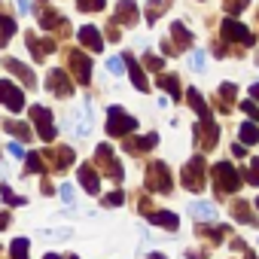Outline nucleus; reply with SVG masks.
<instances>
[{
  "label": "nucleus",
  "mask_w": 259,
  "mask_h": 259,
  "mask_svg": "<svg viewBox=\"0 0 259 259\" xmlns=\"http://www.w3.org/2000/svg\"><path fill=\"white\" fill-rule=\"evenodd\" d=\"M122 201H125V195H122V192H110V195L104 198V204H107V207H116V204H122Z\"/></svg>",
  "instance_id": "2f4dec72"
},
{
  "label": "nucleus",
  "mask_w": 259,
  "mask_h": 259,
  "mask_svg": "<svg viewBox=\"0 0 259 259\" xmlns=\"http://www.w3.org/2000/svg\"><path fill=\"white\" fill-rule=\"evenodd\" d=\"M19 10H22V13H31V10H34L31 0H19Z\"/></svg>",
  "instance_id": "f704fd0d"
},
{
  "label": "nucleus",
  "mask_w": 259,
  "mask_h": 259,
  "mask_svg": "<svg viewBox=\"0 0 259 259\" xmlns=\"http://www.w3.org/2000/svg\"><path fill=\"white\" fill-rule=\"evenodd\" d=\"M76 7L85 10V13H92V10H104V0H79Z\"/></svg>",
  "instance_id": "cd10ccee"
},
{
  "label": "nucleus",
  "mask_w": 259,
  "mask_h": 259,
  "mask_svg": "<svg viewBox=\"0 0 259 259\" xmlns=\"http://www.w3.org/2000/svg\"><path fill=\"white\" fill-rule=\"evenodd\" d=\"M250 95H253V98L259 101V85H253V89H250Z\"/></svg>",
  "instance_id": "4c0bfd02"
},
{
  "label": "nucleus",
  "mask_w": 259,
  "mask_h": 259,
  "mask_svg": "<svg viewBox=\"0 0 259 259\" xmlns=\"http://www.w3.org/2000/svg\"><path fill=\"white\" fill-rule=\"evenodd\" d=\"M189 213H192V217H198L201 223L217 220V207H213V204H207V201H192V204H189Z\"/></svg>",
  "instance_id": "ddd939ff"
},
{
  "label": "nucleus",
  "mask_w": 259,
  "mask_h": 259,
  "mask_svg": "<svg viewBox=\"0 0 259 259\" xmlns=\"http://www.w3.org/2000/svg\"><path fill=\"white\" fill-rule=\"evenodd\" d=\"M76 37H79V43H82L85 49H92V52H101V49H104V37H101V31L92 28V25H82Z\"/></svg>",
  "instance_id": "1a4fd4ad"
},
{
  "label": "nucleus",
  "mask_w": 259,
  "mask_h": 259,
  "mask_svg": "<svg viewBox=\"0 0 259 259\" xmlns=\"http://www.w3.org/2000/svg\"><path fill=\"white\" fill-rule=\"evenodd\" d=\"M135 128H138L135 116H128L122 107H110V110H107V132H110L113 138H125V135H132Z\"/></svg>",
  "instance_id": "f257e3e1"
},
{
  "label": "nucleus",
  "mask_w": 259,
  "mask_h": 259,
  "mask_svg": "<svg viewBox=\"0 0 259 259\" xmlns=\"http://www.w3.org/2000/svg\"><path fill=\"white\" fill-rule=\"evenodd\" d=\"M168 4H171V0H156L153 7H147V19H150V25H153V22H156L165 10H168Z\"/></svg>",
  "instance_id": "393cba45"
},
{
  "label": "nucleus",
  "mask_w": 259,
  "mask_h": 259,
  "mask_svg": "<svg viewBox=\"0 0 259 259\" xmlns=\"http://www.w3.org/2000/svg\"><path fill=\"white\" fill-rule=\"evenodd\" d=\"M247 183L250 186H259V159L250 162V174H247Z\"/></svg>",
  "instance_id": "a878e982"
},
{
  "label": "nucleus",
  "mask_w": 259,
  "mask_h": 259,
  "mask_svg": "<svg viewBox=\"0 0 259 259\" xmlns=\"http://www.w3.org/2000/svg\"><path fill=\"white\" fill-rule=\"evenodd\" d=\"M150 223H156V226H162V229H171V232H177V226H180L177 213H171V210H156V213H150Z\"/></svg>",
  "instance_id": "4468645a"
},
{
  "label": "nucleus",
  "mask_w": 259,
  "mask_h": 259,
  "mask_svg": "<svg viewBox=\"0 0 259 259\" xmlns=\"http://www.w3.org/2000/svg\"><path fill=\"white\" fill-rule=\"evenodd\" d=\"M159 85H162L168 95H174V101L180 98V82H177V76H159Z\"/></svg>",
  "instance_id": "5701e85b"
},
{
  "label": "nucleus",
  "mask_w": 259,
  "mask_h": 259,
  "mask_svg": "<svg viewBox=\"0 0 259 259\" xmlns=\"http://www.w3.org/2000/svg\"><path fill=\"white\" fill-rule=\"evenodd\" d=\"M241 110H244V113H247L253 122H259V107H256L253 101H244V104H241Z\"/></svg>",
  "instance_id": "c85d7f7f"
},
{
  "label": "nucleus",
  "mask_w": 259,
  "mask_h": 259,
  "mask_svg": "<svg viewBox=\"0 0 259 259\" xmlns=\"http://www.w3.org/2000/svg\"><path fill=\"white\" fill-rule=\"evenodd\" d=\"M119 22H125V25L138 22V7L132 4V0H122V4H119Z\"/></svg>",
  "instance_id": "a211bd4d"
},
{
  "label": "nucleus",
  "mask_w": 259,
  "mask_h": 259,
  "mask_svg": "<svg viewBox=\"0 0 259 259\" xmlns=\"http://www.w3.org/2000/svg\"><path fill=\"white\" fill-rule=\"evenodd\" d=\"M10 226V213H0V229H7Z\"/></svg>",
  "instance_id": "c9c22d12"
},
{
  "label": "nucleus",
  "mask_w": 259,
  "mask_h": 259,
  "mask_svg": "<svg viewBox=\"0 0 259 259\" xmlns=\"http://www.w3.org/2000/svg\"><path fill=\"white\" fill-rule=\"evenodd\" d=\"M241 141H247V144H256L259 141V128L253 122H244L241 125Z\"/></svg>",
  "instance_id": "b1692460"
},
{
  "label": "nucleus",
  "mask_w": 259,
  "mask_h": 259,
  "mask_svg": "<svg viewBox=\"0 0 259 259\" xmlns=\"http://www.w3.org/2000/svg\"><path fill=\"white\" fill-rule=\"evenodd\" d=\"M61 198H64L67 204L73 201V186H70V183H64V186H61Z\"/></svg>",
  "instance_id": "473e14b6"
},
{
  "label": "nucleus",
  "mask_w": 259,
  "mask_h": 259,
  "mask_svg": "<svg viewBox=\"0 0 259 259\" xmlns=\"http://www.w3.org/2000/svg\"><path fill=\"white\" fill-rule=\"evenodd\" d=\"M31 119L37 122V132H40V141H43V144H52V141H55V125H52V113H49L46 107L34 104V107H31Z\"/></svg>",
  "instance_id": "7ed1b4c3"
},
{
  "label": "nucleus",
  "mask_w": 259,
  "mask_h": 259,
  "mask_svg": "<svg viewBox=\"0 0 259 259\" xmlns=\"http://www.w3.org/2000/svg\"><path fill=\"white\" fill-rule=\"evenodd\" d=\"M125 67L132 70V82L141 89V92H150V82L144 79V70L138 67V61H135V55H125Z\"/></svg>",
  "instance_id": "2eb2a0df"
},
{
  "label": "nucleus",
  "mask_w": 259,
  "mask_h": 259,
  "mask_svg": "<svg viewBox=\"0 0 259 259\" xmlns=\"http://www.w3.org/2000/svg\"><path fill=\"white\" fill-rule=\"evenodd\" d=\"M180 180H183V186L189 189V192H201L204 189V162L201 159H192L186 168H183V174H180Z\"/></svg>",
  "instance_id": "39448f33"
},
{
  "label": "nucleus",
  "mask_w": 259,
  "mask_h": 259,
  "mask_svg": "<svg viewBox=\"0 0 259 259\" xmlns=\"http://www.w3.org/2000/svg\"><path fill=\"white\" fill-rule=\"evenodd\" d=\"M43 259H61V256H58V253H46Z\"/></svg>",
  "instance_id": "58836bf2"
},
{
  "label": "nucleus",
  "mask_w": 259,
  "mask_h": 259,
  "mask_svg": "<svg viewBox=\"0 0 259 259\" xmlns=\"http://www.w3.org/2000/svg\"><path fill=\"white\" fill-rule=\"evenodd\" d=\"M7 150H10V156H13V159H25V150H22V144L10 141V144H7Z\"/></svg>",
  "instance_id": "7c9ffc66"
},
{
  "label": "nucleus",
  "mask_w": 259,
  "mask_h": 259,
  "mask_svg": "<svg viewBox=\"0 0 259 259\" xmlns=\"http://www.w3.org/2000/svg\"><path fill=\"white\" fill-rule=\"evenodd\" d=\"M232 213L238 217V223H250V226H256V220H253V213H250V207H247L244 201H235V207H232Z\"/></svg>",
  "instance_id": "412c9836"
},
{
  "label": "nucleus",
  "mask_w": 259,
  "mask_h": 259,
  "mask_svg": "<svg viewBox=\"0 0 259 259\" xmlns=\"http://www.w3.org/2000/svg\"><path fill=\"white\" fill-rule=\"evenodd\" d=\"M0 104H7L13 113H19V110L25 107V95H22V89H16V85L7 82V79H0Z\"/></svg>",
  "instance_id": "423d86ee"
},
{
  "label": "nucleus",
  "mask_w": 259,
  "mask_h": 259,
  "mask_svg": "<svg viewBox=\"0 0 259 259\" xmlns=\"http://www.w3.org/2000/svg\"><path fill=\"white\" fill-rule=\"evenodd\" d=\"M189 64H192L195 70H201V67H204V52H201V49H195V52H192V58H189Z\"/></svg>",
  "instance_id": "c756f323"
},
{
  "label": "nucleus",
  "mask_w": 259,
  "mask_h": 259,
  "mask_svg": "<svg viewBox=\"0 0 259 259\" xmlns=\"http://www.w3.org/2000/svg\"><path fill=\"white\" fill-rule=\"evenodd\" d=\"M70 67H73V70H79V73H76V79H79L82 85L92 79V61H89L82 52H73V55H70Z\"/></svg>",
  "instance_id": "9b49d317"
},
{
  "label": "nucleus",
  "mask_w": 259,
  "mask_h": 259,
  "mask_svg": "<svg viewBox=\"0 0 259 259\" xmlns=\"http://www.w3.org/2000/svg\"><path fill=\"white\" fill-rule=\"evenodd\" d=\"M147 186L153 189V192H171V171L162 165V162H153L150 168H147Z\"/></svg>",
  "instance_id": "20e7f679"
},
{
  "label": "nucleus",
  "mask_w": 259,
  "mask_h": 259,
  "mask_svg": "<svg viewBox=\"0 0 259 259\" xmlns=\"http://www.w3.org/2000/svg\"><path fill=\"white\" fill-rule=\"evenodd\" d=\"M223 37H226V40H238V43H244V46H253V34H250L244 25L232 22V19H223Z\"/></svg>",
  "instance_id": "0eeeda50"
},
{
  "label": "nucleus",
  "mask_w": 259,
  "mask_h": 259,
  "mask_svg": "<svg viewBox=\"0 0 259 259\" xmlns=\"http://www.w3.org/2000/svg\"><path fill=\"white\" fill-rule=\"evenodd\" d=\"M213 183H217V192H238L241 189V174L229 162H220V165H213Z\"/></svg>",
  "instance_id": "f03ea898"
},
{
  "label": "nucleus",
  "mask_w": 259,
  "mask_h": 259,
  "mask_svg": "<svg viewBox=\"0 0 259 259\" xmlns=\"http://www.w3.org/2000/svg\"><path fill=\"white\" fill-rule=\"evenodd\" d=\"M4 128H7V132H13V135H19L22 141H28V138H31V128H28V125H22V122H16V119L4 122Z\"/></svg>",
  "instance_id": "4be33fe9"
},
{
  "label": "nucleus",
  "mask_w": 259,
  "mask_h": 259,
  "mask_svg": "<svg viewBox=\"0 0 259 259\" xmlns=\"http://www.w3.org/2000/svg\"><path fill=\"white\" fill-rule=\"evenodd\" d=\"M147 259H168V256H162V253H150Z\"/></svg>",
  "instance_id": "e433bc0d"
},
{
  "label": "nucleus",
  "mask_w": 259,
  "mask_h": 259,
  "mask_svg": "<svg viewBox=\"0 0 259 259\" xmlns=\"http://www.w3.org/2000/svg\"><path fill=\"white\" fill-rule=\"evenodd\" d=\"M171 37H174V52L192 46V34L183 28V22H174V25H171Z\"/></svg>",
  "instance_id": "f8f14e48"
},
{
  "label": "nucleus",
  "mask_w": 259,
  "mask_h": 259,
  "mask_svg": "<svg viewBox=\"0 0 259 259\" xmlns=\"http://www.w3.org/2000/svg\"><path fill=\"white\" fill-rule=\"evenodd\" d=\"M98 162L107 168V177H113V180H122V165H119V159L113 156V150H110L107 144H101V147H98Z\"/></svg>",
  "instance_id": "6e6552de"
},
{
  "label": "nucleus",
  "mask_w": 259,
  "mask_h": 259,
  "mask_svg": "<svg viewBox=\"0 0 259 259\" xmlns=\"http://www.w3.org/2000/svg\"><path fill=\"white\" fill-rule=\"evenodd\" d=\"M46 85H49V92H55V95H61V98H67V95L73 92V85H70V79H67L64 70H52L49 79H46Z\"/></svg>",
  "instance_id": "9d476101"
},
{
  "label": "nucleus",
  "mask_w": 259,
  "mask_h": 259,
  "mask_svg": "<svg viewBox=\"0 0 259 259\" xmlns=\"http://www.w3.org/2000/svg\"><path fill=\"white\" fill-rule=\"evenodd\" d=\"M107 67H110L113 73H122V58H110V61H107Z\"/></svg>",
  "instance_id": "72a5a7b5"
},
{
  "label": "nucleus",
  "mask_w": 259,
  "mask_h": 259,
  "mask_svg": "<svg viewBox=\"0 0 259 259\" xmlns=\"http://www.w3.org/2000/svg\"><path fill=\"white\" fill-rule=\"evenodd\" d=\"M0 192H4V201H10V204H25V198L22 195H16L13 189H7V186H0Z\"/></svg>",
  "instance_id": "bb28decb"
},
{
  "label": "nucleus",
  "mask_w": 259,
  "mask_h": 259,
  "mask_svg": "<svg viewBox=\"0 0 259 259\" xmlns=\"http://www.w3.org/2000/svg\"><path fill=\"white\" fill-rule=\"evenodd\" d=\"M256 204H259V201H256Z\"/></svg>",
  "instance_id": "ea45409f"
},
{
  "label": "nucleus",
  "mask_w": 259,
  "mask_h": 259,
  "mask_svg": "<svg viewBox=\"0 0 259 259\" xmlns=\"http://www.w3.org/2000/svg\"><path fill=\"white\" fill-rule=\"evenodd\" d=\"M10 256H13V259H31V244H28V238H16L13 247H10Z\"/></svg>",
  "instance_id": "6ab92c4d"
},
{
  "label": "nucleus",
  "mask_w": 259,
  "mask_h": 259,
  "mask_svg": "<svg viewBox=\"0 0 259 259\" xmlns=\"http://www.w3.org/2000/svg\"><path fill=\"white\" fill-rule=\"evenodd\" d=\"M25 165H28V171H31V174H43V171H46V165H43V156H40V153H28V156H25Z\"/></svg>",
  "instance_id": "aec40b11"
},
{
  "label": "nucleus",
  "mask_w": 259,
  "mask_h": 259,
  "mask_svg": "<svg viewBox=\"0 0 259 259\" xmlns=\"http://www.w3.org/2000/svg\"><path fill=\"white\" fill-rule=\"evenodd\" d=\"M76 174H79V183H82V186H85V189H89V192H92V195H95V192H98V189H101V180H98V177H95V171H92V168H89V165H82V168H79V171H76Z\"/></svg>",
  "instance_id": "dca6fc26"
},
{
  "label": "nucleus",
  "mask_w": 259,
  "mask_h": 259,
  "mask_svg": "<svg viewBox=\"0 0 259 259\" xmlns=\"http://www.w3.org/2000/svg\"><path fill=\"white\" fill-rule=\"evenodd\" d=\"M4 64H7L10 70H16V73H19V76H22V79L28 82V89L34 85V73H31V67H28V64H22V61H16V58H7Z\"/></svg>",
  "instance_id": "f3484780"
}]
</instances>
